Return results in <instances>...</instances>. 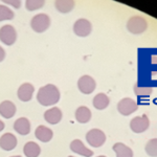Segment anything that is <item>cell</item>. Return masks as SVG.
<instances>
[{
    "mask_svg": "<svg viewBox=\"0 0 157 157\" xmlns=\"http://www.w3.org/2000/svg\"><path fill=\"white\" fill-rule=\"evenodd\" d=\"M4 58H6V50L0 46V62H2L4 60Z\"/></svg>",
    "mask_w": 157,
    "mask_h": 157,
    "instance_id": "4316f807",
    "label": "cell"
},
{
    "mask_svg": "<svg viewBox=\"0 0 157 157\" xmlns=\"http://www.w3.org/2000/svg\"><path fill=\"white\" fill-rule=\"evenodd\" d=\"M17 146V138L14 134L6 133L0 137V148L6 151H12Z\"/></svg>",
    "mask_w": 157,
    "mask_h": 157,
    "instance_id": "8fae6325",
    "label": "cell"
},
{
    "mask_svg": "<svg viewBox=\"0 0 157 157\" xmlns=\"http://www.w3.org/2000/svg\"><path fill=\"white\" fill-rule=\"evenodd\" d=\"M34 91H35L34 86L29 84V83H24V84H22L19 87L17 94H18L20 101H22V102H29V101L33 98Z\"/></svg>",
    "mask_w": 157,
    "mask_h": 157,
    "instance_id": "7c38bea8",
    "label": "cell"
},
{
    "mask_svg": "<svg viewBox=\"0 0 157 157\" xmlns=\"http://www.w3.org/2000/svg\"><path fill=\"white\" fill-rule=\"evenodd\" d=\"M150 127V121L146 114L135 116L130 121V128L134 133H144Z\"/></svg>",
    "mask_w": 157,
    "mask_h": 157,
    "instance_id": "52a82bcc",
    "label": "cell"
},
{
    "mask_svg": "<svg viewBox=\"0 0 157 157\" xmlns=\"http://www.w3.org/2000/svg\"><path fill=\"white\" fill-rule=\"evenodd\" d=\"M97 83L95 80L90 75H82L78 81V88L84 94H90L95 90Z\"/></svg>",
    "mask_w": 157,
    "mask_h": 157,
    "instance_id": "9c48e42d",
    "label": "cell"
},
{
    "mask_svg": "<svg viewBox=\"0 0 157 157\" xmlns=\"http://www.w3.org/2000/svg\"><path fill=\"white\" fill-rule=\"evenodd\" d=\"M24 155L26 157H38L41 153V149L38 144L34 141H29L23 147Z\"/></svg>",
    "mask_w": 157,
    "mask_h": 157,
    "instance_id": "ffe728a7",
    "label": "cell"
},
{
    "mask_svg": "<svg viewBox=\"0 0 157 157\" xmlns=\"http://www.w3.org/2000/svg\"><path fill=\"white\" fill-rule=\"evenodd\" d=\"M45 2L43 0H27L25 1V7L29 11H36L44 6Z\"/></svg>",
    "mask_w": 157,
    "mask_h": 157,
    "instance_id": "cb8c5ba5",
    "label": "cell"
},
{
    "mask_svg": "<svg viewBox=\"0 0 157 157\" xmlns=\"http://www.w3.org/2000/svg\"><path fill=\"white\" fill-rule=\"evenodd\" d=\"M109 103H110V100H109V97L105 93H98L94 98H93L92 104L93 107L98 110H104L109 106Z\"/></svg>",
    "mask_w": 157,
    "mask_h": 157,
    "instance_id": "ac0fdd59",
    "label": "cell"
},
{
    "mask_svg": "<svg viewBox=\"0 0 157 157\" xmlns=\"http://www.w3.org/2000/svg\"><path fill=\"white\" fill-rule=\"evenodd\" d=\"M138 109L136 101L130 98H125L121 100L117 104V111L124 116H129Z\"/></svg>",
    "mask_w": 157,
    "mask_h": 157,
    "instance_id": "5b68a950",
    "label": "cell"
},
{
    "mask_svg": "<svg viewBox=\"0 0 157 157\" xmlns=\"http://www.w3.org/2000/svg\"><path fill=\"white\" fill-rule=\"evenodd\" d=\"M113 151L116 157H133V151L130 147L123 143H116L113 145Z\"/></svg>",
    "mask_w": 157,
    "mask_h": 157,
    "instance_id": "d6986e66",
    "label": "cell"
},
{
    "mask_svg": "<svg viewBox=\"0 0 157 157\" xmlns=\"http://www.w3.org/2000/svg\"><path fill=\"white\" fill-rule=\"evenodd\" d=\"M98 157H106V156H103V155H101V156H98Z\"/></svg>",
    "mask_w": 157,
    "mask_h": 157,
    "instance_id": "f546056e",
    "label": "cell"
},
{
    "mask_svg": "<svg viewBox=\"0 0 157 157\" xmlns=\"http://www.w3.org/2000/svg\"><path fill=\"white\" fill-rule=\"evenodd\" d=\"M16 114V106L11 101H3L0 104V115L4 118H12Z\"/></svg>",
    "mask_w": 157,
    "mask_h": 157,
    "instance_id": "5bb4252c",
    "label": "cell"
},
{
    "mask_svg": "<svg viewBox=\"0 0 157 157\" xmlns=\"http://www.w3.org/2000/svg\"><path fill=\"white\" fill-rule=\"evenodd\" d=\"M12 157H21V156H19V155H18V156H12Z\"/></svg>",
    "mask_w": 157,
    "mask_h": 157,
    "instance_id": "f1b7e54d",
    "label": "cell"
},
{
    "mask_svg": "<svg viewBox=\"0 0 157 157\" xmlns=\"http://www.w3.org/2000/svg\"><path fill=\"white\" fill-rule=\"evenodd\" d=\"M146 153L150 157H157V138H152L146 144Z\"/></svg>",
    "mask_w": 157,
    "mask_h": 157,
    "instance_id": "7402d4cb",
    "label": "cell"
},
{
    "mask_svg": "<svg viewBox=\"0 0 157 157\" xmlns=\"http://www.w3.org/2000/svg\"><path fill=\"white\" fill-rule=\"evenodd\" d=\"M92 32V25L87 19L81 18L77 20L73 24V33L78 37H87Z\"/></svg>",
    "mask_w": 157,
    "mask_h": 157,
    "instance_id": "ba28073f",
    "label": "cell"
},
{
    "mask_svg": "<svg viewBox=\"0 0 157 157\" xmlns=\"http://www.w3.org/2000/svg\"><path fill=\"white\" fill-rule=\"evenodd\" d=\"M14 130L20 135H27L30 132V123L27 118L20 117L14 123Z\"/></svg>",
    "mask_w": 157,
    "mask_h": 157,
    "instance_id": "9a60e30c",
    "label": "cell"
},
{
    "mask_svg": "<svg viewBox=\"0 0 157 157\" xmlns=\"http://www.w3.org/2000/svg\"><path fill=\"white\" fill-rule=\"evenodd\" d=\"M30 26L36 33H44L50 26V18L46 14H38L30 20Z\"/></svg>",
    "mask_w": 157,
    "mask_h": 157,
    "instance_id": "3957f363",
    "label": "cell"
},
{
    "mask_svg": "<svg viewBox=\"0 0 157 157\" xmlns=\"http://www.w3.org/2000/svg\"><path fill=\"white\" fill-rule=\"evenodd\" d=\"M147 29H148V22L141 16H133L127 22V29L131 34L140 35L145 33Z\"/></svg>",
    "mask_w": 157,
    "mask_h": 157,
    "instance_id": "7a4b0ae2",
    "label": "cell"
},
{
    "mask_svg": "<svg viewBox=\"0 0 157 157\" xmlns=\"http://www.w3.org/2000/svg\"><path fill=\"white\" fill-rule=\"evenodd\" d=\"M37 100L42 106L56 105L60 101L59 88L52 84H47L43 86L38 91Z\"/></svg>",
    "mask_w": 157,
    "mask_h": 157,
    "instance_id": "6da1fadb",
    "label": "cell"
},
{
    "mask_svg": "<svg viewBox=\"0 0 157 157\" xmlns=\"http://www.w3.org/2000/svg\"><path fill=\"white\" fill-rule=\"evenodd\" d=\"M86 140L91 147L100 148L106 141V135L101 129H91L86 134Z\"/></svg>",
    "mask_w": 157,
    "mask_h": 157,
    "instance_id": "277c9868",
    "label": "cell"
},
{
    "mask_svg": "<svg viewBox=\"0 0 157 157\" xmlns=\"http://www.w3.org/2000/svg\"><path fill=\"white\" fill-rule=\"evenodd\" d=\"M3 2L7 4H11V6L16 7V9H19V7L21 6V2H20L19 0H4Z\"/></svg>",
    "mask_w": 157,
    "mask_h": 157,
    "instance_id": "484cf974",
    "label": "cell"
},
{
    "mask_svg": "<svg viewBox=\"0 0 157 157\" xmlns=\"http://www.w3.org/2000/svg\"><path fill=\"white\" fill-rule=\"evenodd\" d=\"M75 2L72 0H58L55 2V6L57 9V11H59L62 14H68L69 12H71L75 7Z\"/></svg>",
    "mask_w": 157,
    "mask_h": 157,
    "instance_id": "44dd1931",
    "label": "cell"
},
{
    "mask_svg": "<svg viewBox=\"0 0 157 157\" xmlns=\"http://www.w3.org/2000/svg\"><path fill=\"white\" fill-rule=\"evenodd\" d=\"M35 135L39 140L43 141V143H48L54 136V133H52V129H49L46 126H39L35 131Z\"/></svg>",
    "mask_w": 157,
    "mask_h": 157,
    "instance_id": "2e32d148",
    "label": "cell"
},
{
    "mask_svg": "<svg viewBox=\"0 0 157 157\" xmlns=\"http://www.w3.org/2000/svg\"><path fill=\"white\" fill-rule=\"evenodd\" d=\"M75 120L80 124H86L91 120V111L86 106H81L75 110Z\"/></svg>",
    "mask_w": 157,
    "mask_h": 157,
    "instance_id": "e0dca14e",
    "label": "cell"
},
{
    "mask_svg": "<svg viewBox=\"0 0 157 157\" xmlns=\"http://www.w3.org/2000/svg\"><path fill=\"white\" fill-rule=\"evenodd\" d=\"M68 157H73V156H68Z\"/></svg>",
    "mask_w": 157,
    "mask_h": 157,
    "instance_id": "4dcf8cb0",
    "label": "cell"
},
{
    "mask_svg": "<svg viewBox=\"0 0 157 157\" xmlns=\"http://www.w3.org/2000/svg\"><path fill=\"white\" fill-rule=\"evenodd\" d=\"M17 40V32L15 29L14 26L7 24L3 25V26L0 29V41L3 44L7 45V46H11L14 44Z\"/></svg>",
    "mask_w": 157,
    "mask_h": 157,
    "instance_id": "8992f818",
    "label": "cell"
},
{
    "mask_svg": "<svg viewBox=\"0 0 157 157\" xmlns=\"http://www.w3.org/2000/svg\"><path fill=\"white\" fill-rule=\"evenodd\" d=\"M70 150L73 153H77L81 156H85V157H91L93 155L92 150H89L87 147H85V145L83 144L82 140L80 139H75L70 143Z\"/></svg>",
    "mask_w": 157,
    "mask_h": 157,
    "instance_id": "30bf717a",
    "label": "cell"
},
{
    "mask_svg": "<svg viewBox=\"0 0 157 157\" xmlns=\"http://www.w3.org/2000/svg\"><path fill=\"white\" fill-rule=\"evenodd\" d=\"M44 118L50 125H56L62 120V111L58 107H52L45 111Z\"/></svg>",
    "mask_w": 157,
    "mask_h": 157,
    "instance_id": "4fadbf2b",
    "label": "cell"
},
{
    "mask_svg": "<svg viewBox=\"0 0 157 157\" xmlns=\"http://www.w3.org/2000/svg\"><path fill=\"white\" fill-rule=\"evenodd\" d=\"M4 129V123L2 121H0V132Z\"/></svg>",
    "mask_w": 157,
    "mask_h": 157,
    "instance_id": "83f0119b",
    "label": "cell"
},
{
    "mask_svg": "<svg viewBox=\"0 0 157 157\" xmlns=\"http://www.w3.org/2000/svg\"><path fill=\"white\" fill-rule=\"evenodd\" d=\"M13 18H14V12L9 6L0 4V21L12 20Z\"/></svg>",
    "mask_w": 157,
    "mask_h": 157,
    "instance_id": "603a6c76",
    "label": "cell"
},
{
    "mask_svg": "<svg viewBox=\"0 0 157 157\" xmlns=\"http://www.w3.org/2000/svg\"><path fill=\"white\" fill-rule=\"evenodd\" d=\"M134 91H135V93L137 95H140V94H144V95H148V94H151L152 93V88L150 87H146L144 88V89H140V88L137 87V85L134 86Z\"/></svg>",
    "mask_w": 157,
    "mask_h": 157,
    "instance_id": "d4e9b609",
    "label": "cell"
}]
</instances>
